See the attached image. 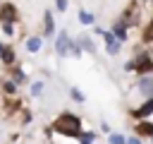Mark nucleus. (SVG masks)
I'll use <instances>...</instances> for the list:
<instances>
[{"label": "nucleus", "instance_id": "5701e85b", "mask_svg": "<svg viewBox=\"0 0 153 144\" xmlns=\"http://www.w3.org/2000/svg\"><path fill=\"white\" fill-rule=\"evenodd\" d=\"M2 50H5V46H2V43H0V53H2Z\"/></svg>", "mask_w": 153, "mask_h": 144}, {"label": "nucleus", "instance_id": "f257e3e1", "mask_svg": "<svg viewBox=\"0 0 153 144\" xmlns=\"http://www.w3.org/2000/svg\"><path fill=\"white\" fill-rule=\"evenodd\" d=\"M57 132H62V134H69V137H76L79 134V130H81V120L76 118V115H72V113H62L57 120H55V125H53Z\"/></svg>", "mask_w": 153, "mask_h": 144}, {"label": "nucleus", "instance_id": "a211bd4d", "mask_svg": "<svg viewBox=\"0 0 153 144\" xmlns=\"http://www.w3.org/2000/svg\"><path fill=\"white\" fill-rule=\"evenodd\" d=\"M91 139H93V134H84L81 137V144H91Z\"/></svg>", "mask_w": 153, "mask_h": 144}, {"label": "nucleus", "instance_id": "7ed1b4c3", "mask_svg": "<svg viewBox=\"0 0 153 144\" xmlns=\"http://www.w3.org/2000/svg\"><path fill=\"white\" fill-rule=\"evenodd\" d=\"M69 36L65 34V31H60V36H57V41H55V50L60 53V55H69Z\"/></svg>", "mask_w": 153, "mask_h": 144}, {"label": "nucleus", "instance_id": "2eb2a0df", "mask_svg": "<svg viewBox=\"0 0 153 144\" xmlns=\"http://www.w3.org/2000/svg\"><path fill=\"white\" fill-rule=\"evenodd\" d=\"M143 38H146V41H151V38H153V22H151V26L146 29V34H143Z\"/></svg>", "mask_w": 153, "mask_h": 144}, {"label": "nucleus", "instance_id": "423d86ee", "mask_svg": "<svg viewBox=\"0 0 153 144\" xmlns=\"http://www.w3.org/2000/svg\"><path fill=\"white\" fill-rule=\"evenodd\" d=\"M139 89H141L143 94L151 96V94H153V79H151V77H143V79L139 82Z\"/></svg>", "mask_w": 153, "mask_h": 144}, {"label": "nucleus", "instance_id": "ddd939ff", "mask_svg": "<svg viewBox=\"0 0 153 144\" xmlns=\"http://www.w3.org/2000/svg\"><path fill=\"white\" fill-rule=\"evenodd\" d=\"M110 144H124V137L122 134H110Z\"/></svg>", "mask_w": 153, "mask_h": 144}, {"label": "nucleus", "instance_id": "4be33fe9", "mask_svg": "<svg viewBox=\"0 0 153 144\" xmlns=\"http://www.w3.org/2000/svg\"><path fill=\"white\" fill-rule=\"evenodd\" d=\"M127 144H141V142H136V139H129V142H127Z\"/></svg>", "mask_w": 153, "mask_h": 144}, {"label": "nucleus", "instance_id": "f03ea898", "mask_svg": "<svg viewBox=\"0 0 153 144\" xmlns=\"http://www.w3.org/2000/svg\"><path fill=\"white\" fill-rule=\"evenodd\" d=\"M127 70L151 72V70H153V60H151V55H148V53H143V55H139V58H136V62H129V65H127Z\"/></svg>", "mask_w": 153, "mask_h": 144}, {"label": "nucleus", "instance_id": "1a4fd4ad", "mask_svg": "<svg viewBox=\"0 0 153 144\" xmlns=\"http://www.w3.org/2000/svg\"><path fill=\"white\" fill-rule=\"evenodd\" d=\"M38 48H41V38H29V50L36 53Z\"/></svg>", "mask_w": 153, "mask_h": 144}, {"label": "nucleus", "instance_id": "6e6552de", "mask_svg": "<svg viewBox=\"0 0 153 144\" xmlns=\"http://www.w3.org/2000/svg\"><path fill=\"white\" fill-rule=\"evenodd\" d=\"M112 34H115L117 38H124V24H115V26H112Z\"/></svg>", "mask_w": 153, "mask_h": 144}, {"label": "nucleus", "instance_id": "9d476101", "mask_svg": "<svg viewBox=\"0 0 153 144\" xmlns=\"http://www.w3.org/2000/svg\"><path fill=\"white\" fill-rule=\"evenodd\" d=\"M79 17H81V22H84V24H93V14H88V12H81Z\"/></svg>", "mask_w": 153, "mask_h": 144}, {"label": "nucleus", "instance_id": "412c9836", "mask_svg": "<svg viewBox=\"0 0 153 144\" xmlns=\"http://www.w3.org/2000/svg\"><path fill=\"white\" fill-rule=\"evenodd\" d=\"M67 7V0H57V10H65Z\"/></svg>", "mask_w": 153, "mask_h": 144}, {"label": "nucleus", "instance_id": "4468645a", "mask_svg": "<svg viewBox=\"0 0 153 144\" xmlns=\"http://www.w3.org/2000/svg\"><path fill=\"white\" fill-rule=\"evenodd\" d=\"M139 132L141 134H153V125H139Z\"/></svg>", "mask_w": 153, "mask_h": 144}, {"label": "nucleus", "instance_id": "dca6fc26", "mask_svg": "<svg viewBox=\"0 0 153 144\" xmlns=\"http://www.w3.org/2000/svg\"><path fill=\"white\" fill-rule=\"evenodd\" d=\"M31 91H33V94H41V91H43V84H41V82H36V84H33V89H31Z\"/></svg>", "mask_w": 153, "mask_h": 144}, {"label": "nucleus", "instance_id": "20e7f679", "mask_svg": "<svg viewBox=\"0 0 153 144\" xmlns=\"http://www.w3.org/2000/svg\"><path fill=\"white\" fill-rule=\"evenodd\" d=\"M148 113H153V98H148L141 108H136V110H134V115H136V118H146Z\"/></svg>", "mask_w": 153, "mask_h": 144}, {"label": "nucleus", "instance_id": "0eeeda50", "mask_svg": "<svg viewBox=\"0 0 153 144\" xmlns=\"http://www.w3.org/2000/svg\"><path fill=\"white\" fill-rule=\"evenodd\" d=\"M0 14H2L5 24H10V19H14V7H12V5H5V7L0 10Z\"/></svg>", "mask_w": 153, "mask_h": 144}, {"label": "nucleus", "instance_id": "6ab92c4d", "mask_svg": "<svg viewBox=\"0 0 153 144\" xmlns=\"http://www.w3.org/2000/svg\"><path fill=\"white\" fill-rule=\"evenodd\" d=\"M81 43L86 46V50H93V46H91V41H88V38H81Z\"/></svg>", "mask_w": 153, "mask_h": 144}, {"label": "nucleus", "instance_id": "aec40b11", "mask_svg": "<svg viewBox=\"0 0 153 144\" xmlns=\"http://www.w3.org/2000/svg\"><path fill=\"white\" fill-rule=\"evenodd\" d=\"M5 91H14V84L12 82H5Z\"/></svg>", "mask_w": 153, "mask_h": 144}, {"label": "nucleus", "instance_id": "39448f33", "mask_svg": "<svg viewBox=\"0 0 153 144\" xmlns=\"http://www.w3.org/2000/svg\"><path fill=\"white\" fill-rule=\"evenodd\" d=\"M100 34L105 36V43H108V53H112V55H115V53L120 50V46H117V41H115V36H112V34H105V31H100Z\"/></svg>", "mask_w": 153, "mask_h": 144}, {"label": "nucleus", "instance_id": "f8f14e48", "mask_svg": "<svg viewBox=\"0 0 153 144\" xmlns=\"http://www.w3.org/2000/svg\"><path fill=\"white\" fill-rule=\"evenodd\" d=\"M0 55H2V60H5V62H12V60H14V55H12V50H7V48H5V50H2Z\"/></svg>", "mask_w": 153, "mask_h": 144}, {"label": "nucleus", "instance_id": "f3484780", "mask_svg": "<svg viewBox=\"0 0 153 144\" xmlns=\"http://www.w3.org/2000/svg\"><path fill=\"white\" fill-rule=\"evenodd\" d=\"M72 96H74L76 101H84V94H81V91H76V89H72Z\"/></svg>", "mask_w": 153, "mask_h": 144}, {"label": "nucleus", "instance_id": "9b49d317", "mask_svg": "<svg viewBox=\"0 0 153 144\" xmlns=\"http://www.w3.org/2000/svg\"><path fill=\"white\" fill-rule=\"evenodd\" d=\"M45 34H53V17L45 14Z\"/></svg>", "mask_w": 153, "mask_h": 144}]
</instances>
